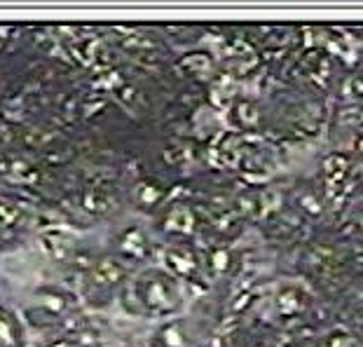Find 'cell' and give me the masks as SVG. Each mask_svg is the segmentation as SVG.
<instances>
[{
	"label": "cell",
	"mask_w": 363,
	"mask_h": 347,
	"mask_svg": "<svg viewBox=\"0 0 363 347\" xmlns=\"http://www.w3.org/2000/svg\"><path fill=\"white\" fill-rule=\"evenodd\" d=\"M131 294L136 300V310L152 319L174 317L183 305L179 280H174L167 270L148 268L134 280Z\"/></svg>",
	"instance_id": "cell-1"
},
{
	"label": "cell",
	"mask_w": 363,
	"mask_h": 347,
	"mask_svg": "<svg viewBox=\"0 0 363 347\" xmlns=\"http://www.w3.org/2000/svg\"><path fill=\"white\" fill-rule=\"evenodd\" d=\"M129 280V263L118 256H101L91 263L87 272V287L94 294L111 296Z\"/></svg>",
	"instance_id": "cell-2"
},
{
	"label": "cell",
	"mask_w": 363,
	"mask_h": 347,
	"mask_svg": "<svg viewBox=\"0 0 363 347\" xmlns=\"http://www.w3.org/2000/svg\"><path fill=\"white\" fill-rule=\"evenodd\" d=\"M115 246H118V253L115 256L122 258L125 263H141L150 256V237L145 235V230L141 226H129L127 230H122L115 240Z\"/></svg>",
	"instance_id": "cell-3"
},
{
	"label": "cell",
	"mask_w": 363,
	"mask_h": 347,
	"mask_svg": "<svg viewBox=\"0 0 363 347\" xmlns=\"http://www.w3.org/2000/svg\"><path fill=\"white\" fill-rule=\"evenodd\" d=\"M164 265H167V272L172 275L174 280L190 282L192 277L197 275L199 260H197V253L192 251L188 244H172L164 251Z\"/></svg>",
	"instance_id": "cell-4"
},
{
	"label": "cell",
	"mask_w": 363,
	"mask_h": 347,
	"mask_svg": "<svg viewBox=\"0 0 363 347\" xmlns=\"http://www.w3.org/2000/svg\"><path fill=\"white\" fill-rule=\"evenodd\" d=\"M35 303L33 307H38V310L48 312L50 317L64 321V314L71 312L73 307V298L71 294H66V291H61L57 287H45L40 291H35Z\"/></svg>",
	"instance_id": "cell-5"
},
{
	"label": "cell",
	"mask_w": 363,
	"mask_h": 347,
	"mask_svg": "<svg viewBox=\"0 0 363 347\" xmlns=\"http://www.w3.org/2000/svg\"><path fill=\"white\" fill-rule=\"evenodd\" d=\"M152 347H190V334L185 321L181 319H169L152 334L150 338Z\"/></svg>",
	"instance_id": "cell-6"
},
{
	"label": "cell",
	"mask_w": 363,
	"mask_h": 347,
	"mask_svg": "<svg viewBox=\"0 0 363 347\" xmlns=\"http://www.w3.org/2000/svg\"><path fill=\"white\" fill-rule=\"evenodd\" d=\"M164 230L174 235H190L195 230V214H192L190 206L185 204L169 206L164 214Z\"/></svg>",
	"instance_id": "cell-7"
},
{
	"label": "cell",
	"mask_w": 363,
	"mask_h": 347,
	"mask_svg": "<svg viewBox=\"0 0 363 347\" xmlns=\"http://www.w3.org/2000/svg\"><path fill=\"white\" fill-rule=\"evenodd\" d=\"M164 186H162L160 181L155 179H141L131 190V195H134V202L141 206V209H155V206L162 204V199H164Z\"/></svg>",
	"instance_id": "cell-8"
},
{
	"label": "cell",
	"mask_w": 363,
	"mask_h": 347,
	"mask_svg": "<svg viewBox=\"0 0 363 347\" xmlns=\"http://www.w3.org/2000/svg\"><path fill=\"white\" fill-rule=\"evenodd\" d=\"M40 249L50 260H54V263H64V260L71 258L73 246H71V242L66 240V235L48 233V235L40 237Z\"/></svg>",
	"instance_id": "cell-9"
},
{
	"label": "cell",
	"mask_w": 363,
	"mask_h": 347,
	"mask_svg": "<svg viewBox=\"0 0 363 347\" xmlns=\"http://www.w3.org/2000/svg\"><path fill=\"white\" fill-rule=\"evenodd\" d=\"M208 265H211L213 272H225V270L230 268V251H225V249L211 251V256H208Z\"/></svg>",
	"instance_id": "cell-10"
},
{
	"label": "cell",
	"mask_w": 363,
	"mask_h": 347,
	"mask_svg": "<svg viewBox=\"0 0 363 347\" xmlns=\"http://www.w3.org/2000/svg\"><path fill=\"white\" fill-rule=\"evenodd\" d=\"M48 347H78V345H75V341L71 336H66V338H54Z\"/></svg>",
	"instance_id": "cell-11"
}]
</instances>
